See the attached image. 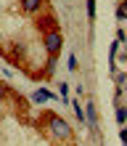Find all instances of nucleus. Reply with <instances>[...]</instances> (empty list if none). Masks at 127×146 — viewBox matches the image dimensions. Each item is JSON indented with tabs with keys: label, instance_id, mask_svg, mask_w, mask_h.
<instances>
[{
	"label": "nucleus",
	"instance_id": "f257e3e1",
	"mask_svg": "<svg viewBox=\"0 0 127 146\" xmlns=\"http://www.w3.org/2000/svg\"><path fill=\"white\" fill-rule=\"evenodd\" d=\"M45 119H48L50 133H53L58 141H66V138L72 135V127H69V122H66V119H61V117H56L53 111H45Z\"/></svg>",
	"mask_w": 127,
	"mask_h": 146
},
{
	"label": "nucleus",
	"instance_id": "f03ea898",
	"mask_svg": "<svg viewBox=\"0 0 127 146\" xmlns=\"http://www.w3.org/2000/svg\"><path fill=\"white\" fill-rule=\"evenodd\" d=\"M42 45H45L48 56H58V50H61V45H64V35H61L58 29L45 32V37H42Z\"/></svg>",
	"mask_w": 127,
	"mask_h": 146
},
{
	"label": "nucleus",
	"instance_id": "7ed1b4c3",
	"mask_svg": "<svg viewBox=\"0 0 127 146\" xmlns=\"http://www.w3.org/2000/svg\"><path fill=\"white\" fill-rule=\"evenodd\" d=\"M21 3V11L24 13H37L42 5H45V0H19Z\"/></svg>",
	"mask_w": 127,
	"mask_h": 146
},
{
	"label": "nucleus",
	"instance_id": "20e7f679",
	"mask_svg": "<svg viewBox=\"0 0 127 146\" xmlns=\"http://www.w3.org/2000/svg\"><path fill=\"white\" fill-rule=\"evenodd\" d=\"M85 122H88V127H93V130L98 127V114H95V104H93V101H88V111H85Z\"/></svg>",
	"mask_w": 127,
	"mask_h": 146
},
{
	"label": "nucleus",
	"instance_id": "39448f33",
	"mask_svg": "<svg viewBox=\"0 0 127 146\" xmlns=\"http://www.w3.org/2000/svg\"><path fill=\"white\" fill-rule=\"evenodd\" d=\"M32 101H35V104H45V101H53V93L45 90V88H40V90L32 93Z\"/></svg>",
	"mask_w": 127,
	"mask_h": 146
},
{
	"label": "nucleus",
	"instance_id": "423d86ee",
	"mask_svg": "<svg viewBox=\"0 0 127 146\" xmlns=\"http://www.w3.org/2000/svg\"><path fill=\"white\" fill-rule=\"evenodd\" d=\"M116 122H119V125L127 122V109L124 106H116Z\"/></svg>",
	"mask_w": 127,
	"mask_h": 146
},
{
	"label": "nucleus",
	"instance_id": "0eeeda50",
	"mask_svg": "<svg viewBox=\"0 0 127 146\" xmlns=\"http://www.w3.org/2000/svg\"><path fill=\"white\" fill-rule=\"evenodd\" d=\"M74 114H77V119H80V122H85V109H82V104H80V101H74Z\"/></svg>",
	"mask_w": 127,
	"mask_h": 146
},
{
	"label": "nucleus",
	"instance_id": "6e6552de",
	"mask_svg": "<svg viewBox=\"0 0 127 146\" xmlns=\"http://www.w3.org/2000/svg\"><path fill=\"white\" fill-rule=\"evenodd\" d=\"M58 90H61V98H64V104H69V85H66V82H61V85H58Z\"/></svg>",
	"mask_w": 127,
	"mask_h": 146
},
{
	"label": "nucleus",
	"instance_id": "1a4fd4ad",
	"mask_svg": "<svg viewBox=\"0 0 127 146\" xmlns=\"http://www.w3.org/2000/svg\"><path fill=\"white\" fill-rule=\"evenodd\" d=\"M56 69V56H48V66H45V74H53Z\"/></svg>",
	"mask_w": 127,
	"mask_h": 146
},
{
	"label": "nucleus",
	"instance_id": "9d476101",
	"mask_svg": "<svg viewBox=\"0 0 127 146\" xmlns=\"http://www.w3.org/2000/svg\"><path fill=\"white\" fill-rule=\"evenodd\" d=\"M88 16L95 19V0H88Z\"/></svg>",
	"mask_w": 127,
	"mask_h": 146
},
{
	"label": "nucleus",
	"instance_id": "9b49d317",
	"mask_svg": "<svg viewBox=\"0 0 127 146\" xmlns=\"http://www.w3.org/2000/svg\"><path fill=\"white\" fill-rule=\"evenodd\" d=\"M66 66H69V69H72V72H74V69H77V56H74V53L69 56V61H66Z\"/></svg>",
	"mask_w": 127,
	"mask_h": 146
},
{
	"label": "nucleus",
	"instance_id": "f8f14e48",
	"mask_svg": "<svg viewBox=\"0 0 127 146\" xmlns=\"http://www.w3.org/2000/svg\"><path fill=\"white\" fill-rule=\"evenodd\" d=\"M116 19H119V21H124L127 19V11H124V8L119 5V8H116Z\"/></svg>",
	"mask_w": 127,
	"mask_h": 146
},
{
	"label": "nucleus",
	"instance_id": "ddd939ff",
	"mask_svg": "<svg viewBox=\"0 0 127 146\" xmlns=\"http://www.w3.org/2000/svg\"><path fill=\"white\" fill-rule=\"evenodd\" d=\"M119 141L127 146V127H122V130H119Z\"/></svg>",
	"mask_w": 127,
	"mask_h": 146
},
{
	"label": "nucleus",
	"instance_id": "4468645a",
	"mask_svg": "<svg viewBox=\"0 0 127 146\" xmlns=\"http://www.w3.org/2000/svg\"><path fill=\"white\" fill-rule=\"evenodd\" d=\"M3 96H5V85L0 82V98H3Z\"/></svg>",
	"mask_w": 127,
	"mask_h": 146
},
{
	"label": "nucleus",
	"instance_id": "2eb2a0df",
	"mask_svg": "<svg viewBox=\"0 0 127 146\" xmlns=\"http://www.w3.org/2000/svg\"><path fill=\"white\" fill-rule=\"evenodd\" d=\"M122 8H124V11H127V0H122Z\"/></svg>",
	"mask_w": 127,
	"mask_h": 146
}]
</instances>
